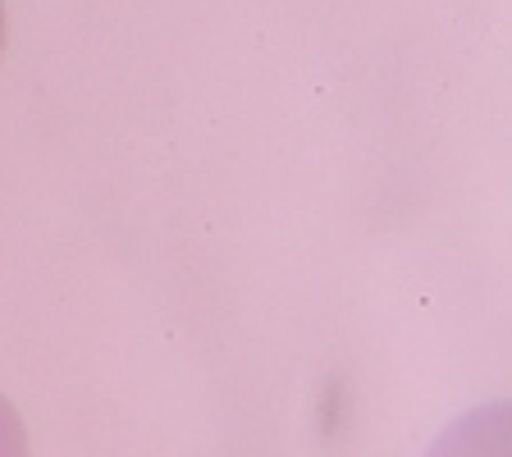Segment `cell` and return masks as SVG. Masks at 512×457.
Returning <instances> with one entry per match:
<instances>
[{
    "instance_id": "6da1fadb",
    "label": "cell",
    "mask_w": 512,
    "mask_h": 457,
    "mask_svg": "<svg viewBox=\"0 0 512 457\" xmlns=\"http://www.w3.org/2000/svg\"><path fill=\"white\" fill-rule=\"evenodd\" d=\"M508 407L494 403L476 416H462L458 426H448L444 439L435 444L430 457H508Z\"/></svg>"
},
{
    "instance_id": "7a4b0ae2",
    "label": "cell",
    "mask_w": 512,
    "mask_h": 457,
    "mask_svg": "<svg viewBox=\"0 0 512 457\" xmlns=\"http://www.w3.org/2000/svg\"><path fill=\"white\" fill-rule=\"evenodd\" d=\"M0 457H28V430L14 403L0 394Z\"/></svg>"
},
{
    "instance_id": "3957f363",
    "label": "cell",
    "mask_w": 512,
    "mask_h": 457,
    "mask_svg": "<svg viewBox=\"0 0 512 457\" xmlns=\"http://www.w3.org/2000/svg\"><path fill=\"white\" fill-rule=\"evenodd\" d=\"M0 55H5V0H0Z\"/></svg>"
}]
</instances>
